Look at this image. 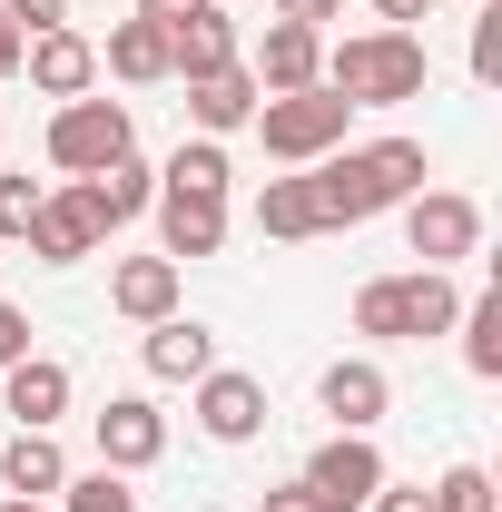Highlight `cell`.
<instances>
[{"label": "cell", "mask_w": 502, "mask_h": 512, "mask_svg": "<svg viewBox=\"0 0 502 512\" xmlns=\"http://www.w3.org/2000/svg\"><path fill=\"white\" fill-rule=\"evenodd\" d=\"M315 404L335 414V434H375V424H384V404H394V384H384V365H375V355H345V365H325Z\"/></svg>", "instance_id": "8"}, {"label": "cell", "mask_w": 502, "mask_h": 512, "mask_svg": "<svg viewBox=\"0 0 502 512\" xmlns=\"http://www.w3.org/2000/svg\"><path fill=\"white\" fill-rule=\"evenodd\" d=\"M256 69L247 60H227V69H207V79H188V119H197V138H227V128H247L256 119Z\"/></svg>", "instance_id": "14"}, {"label": "cell", "mask_w": 502, "mask_h": 512, "mask_svg": "<svg viewBox=\"0 0 502 512\" xmlns=\"http://www.w3.org/2000/svg\"><path fill=\"white\" fill-rule=\"evenodd\" d=\"M10 10V30L20 40H40V30H69V0H0Z\"/></svg>", "instance_id": "30"}, {"label": "cell", "mask_w": 502, "mask_h": 512, "mask_svg": "<svg viewBox=\"0 0 502 512\" xmlns=\"http://www.w3.org/2000/svg\"><path fill=\"white\" fill-rule=\"evenodd\" d=\"M119 158H138V128H128L119 99H60V119H50V168L99 178V168H119Z\"/></svg>", "instance_id": "5"}, {"label": "cell", "mask_w": 502, "mask_h": 512, "mask_svg": "<svg viewBox=\"0 0 502 512\" xmlns=\"http://www.w3.org/2000/svg\"><path fill=\"white\" fill-rule=\"evenodd\" d=\"M158 188H188V197H227V148L217 138H188L168 168H158Z\"/></svg>", "instance_id": "25"}, {"label": "cell", "mask_w": 502, "mask_h": 512, "mask_svg": "<svg viewBox=\"0 0 502 512\" xmlns=\"http://www.w3.org/2000/svg\"><path fill=\"white\" fill-rule=\"evenodd\" d=\"M227 247V197H188V188H158V256L188 266V256Z\"/></svg>", "instance_id": "10"}, {"label": "cell", "mask_w": 502, "mask_h": 512, "mask_svg": "<svg viewBox=\"0 0 502 512\" xmlns=\"http://www.w3.org/2000/svg\"><path fill=\"white\" fill-rule=\"evenodd\" d=\"M227 60H247V50H237V20H227L217 0L168 30V79H207V69H227Z\"/></svg>", "instance_id": "15"}, {"label": "cell", "mask_w": 502, "mask_h": 512, "mask_svg": "<svg viewBox=\"0 0 502 512\" xmlns=\"http://www.w3.org/2000/svg\"><path fill=\"white\" fill-rule=\"evenodd\" d=\"M10 375V414H20V434H50L69 414V365H50V355H20V365H0Z\"/></svg>", "instance_id": "17"}, {"label": "cell", "mask_w": 502, "mask_h": 512, "mask_svg": "<svg viewBox=\"0 0 502 512\" xmlns=\"http://www.w3.org/2000/svg\"><path fill=\"white\" fill-rule=\"evenodd\" d=\"M20 69H30V89H50V99H89V79H99V50H89L79 30H40V40L20 50Z\"/></svg>", "instance_id": "16"}, {"label": "cell", "mask_w": 502, "mask_h": 512, "mask_svg": "<svg viewBox=\"0 0 502 512\" xmlns=\"http://www.w3.org/2000/svg\"><path fill=\"white\" fill-rule=\"evenodd\" d=\"M99 237H109V227L89 217V197H79V178H69L60 197H40V217H30V256H40V266H79V256L99 247Z\"/></svg>", "instance_id": "12"}, {"label": "cell", "mask_w": 502, "mask_h": 512, "mask_svg": "<svg viewBox=\"0 0 502 512\" xmlns=\"http://www.w3.org/2000/svg\"><path fill=\"white\" fill-rule=\"evenodd\" d=\"M40 217V178H0V237H30Z\"/></svg>", "instance_id": "28"}, {"label": "cell", "mask_w": 502, "mask_h": 512, "mask_svg": "<svg viewBox=\"0 0 502 512\" xmlns=\"http://www.w3.org/2000/svg\"><path fill=\"white\" fill-rule=\"evenodd\" d=\"M197 424H207L217 444H247L256 424H266V384H256V375H227V365H207V375H197Z\"/></svg>", "instance_id": "13"}, {"label": "cell", "mask_w": 502, "mask_h": 512, "mask_svg": "<svg viewBox=\"0 0 502 512\" xmlns=\"http://www.w3.org/2000/svg\"><path fill=\"white\" fill-rule=\"evenodd\" d=\"M306 188H315V217H325V227H365V217H384V207H404V197L424 188V148H414V138L335 148V158L306 168Z\"/></svg>", "instance_id": "1"}, {"label": "cell", "mask_w": 502, "mask_h": 512, "mask_svg": "<svg viewBox=\"0 0 502 512\" xmlns=\"http://www.w3.org/2000/svg\"><path fill=\"white\" fill-rule=\"evenodd\" d=\"M335 10H345V0H276V20H306V30H325Z\"/></svg>", "instance_id": "33"}, {"label": "cell", "mask_w": 502, "mask_h": 512, "mask_svg": "<svg viewBox=\"0 0 502 512\" xmlns=\"http://www.w3.org/2000/svg\"><path fill=\"white\" fill-rule=\"evenodd\" d=\"M256 227H266V237H325L315 188H306V178H266V197H256Z\"/></svg>", "instance_id": "23"}, {"label": "cell", "mask_w": 502, "mask_h": 512, "mask_svg": "<svg viewBox=\"0 0 502 512\" xmlns=\"http://www.w3.org/2000/svg\"><path fill=\"white\" fill-rule=\"evenodd\" d=\"M109 69H119L128 89L168 79V30H158V20H119V30H109Z\"/></svg>", "instance_id": "22"}, {"label": "cell", "mask_w": 502, "mask_h": 512, "mask_svg": "<svg viewBox=\"0 0 502 512\" xmlns=\"http://www.w3.org/2000/svg\"><path fill=\"white\" fill-rule=\"evenodd\" d=\"M79 197H89V217H99V227H128V217H138V207L158 197V178H148L138 158H119V168H99V178H79Z\"/></svg>", "instance_id": "20"}, {"label": "cell", "mask_w": 502, "mask_h": 512, "mask_svg": "<svg viewBox=\"0 0 502 512\" xmlns=\"http://www.w3.org/2000/svg\"><path fill=\"white\" fill-rule=\"evenodd\" d=\"M266 512H315V503H306V483H276V493H266Z\"/></svg>", "instance_id": "36"}, {"label": "cell", "mask_w": 502, "mask_h": 512, "mask_svg": "<svg viewBox=\"0 0 502 512\" xmlns=\"http://www.w3.org/2000/svg\"><path fill=\"white\" fill-rule=\"evenodd\" d=\"M20 355H30V316L0 296V365H20Z\"/></svg>", "instance_id": "32"}, {"label": "cell", "mask_w": 502, "mask_h": 512, "mask_svg": "<svg viewBox=\"0 0 502 512\" xmlns=\"http://www.w3.org/2000/svg\"><path fill=\"white\" fill-rule=\"evenodd\" d=\"M0 483H10L20 503H40V493H60V483H69V463H60V444H50V434H10V453H0Z\"/></svg>", "instance_id": "21"}, {"label": "cell", "mask_w": 502, "mask_h": 512, "mask_svg": "<svg viewBox=\"0 0 502 512\" xmlns=\"http://www.w3.org/2000/svg\"><path fill=\"white\" fill-rule=\"evenodd\" d=\"M404 247L424 256V266L473 256V247H483V207H473V197H453V188H414V197H404Z\"/></svg>", "instance_id": "6"}, {"label": "cell", "mask_w": 502, "mask_h": 512, "mask_svg": "<svg viewBox=\"0 0 502 512\" xmlns=\"http://www.w3.org/2000/svg\"><path fill=\"white\" fill-rule=\"evenodd\" d=\"M158 453H168V414H158L148 394H119V404L99 414V463H109V473H148Z\"/></svg>", "instance_id": "11"}, {"label": "cell", "mask_w": 502, "mask_h": 512, "mask_svg": "<svg viewBox=\"0 0 502 512\" xmlns=\"http://www.w3.org/2000/svg\"><path fill=\"white\" fill-rule=\"evenodd\" d=\"M424 40L414 30H365V40H345V50H325V89L345 99V109H404V99H424Z\"/></svg>", "instance_id": "2"}, {"label": "cell", "mask_w": 502, "mask_h": 512, "mask_svg": "<svg viewBox=\"0 0 502 512\" xmlns=\"http://www.w3.org/2000/svg\"><path fill=\"white\" fill-rule=\"evenodd\" d=\"M434 512H493V473H483V463H453L434 483Z\"/></svg>", "instance_id": "27"}, {"label": "cell", "mask_w": 502, "mask_h": 512, "mask_svg": "<svg viewBox=\"0 0 502 512\" xmlns=\"http://www.w3.org/2000/svg\"><path fill=\"white\" fill-rule=\"evenodd\" d=\"M109 306L138 325H158V316H178V266L168 256H128L119 276H109Z\"/></svg>", "instance_id": "19"}, {"label": "cell", "mask_w": 502, "mask_h": 512, "mask_svg": "<svg viewBox=\"0 0 502 512\" xmlns=\"http://www.w3.org/2000/svg\"><path fill=\"white\" fill-rule=\"evenodd\" d=\"M365 512H434V493H424V483H375Z\"/></svg>", "instance_id": "31"}, {"label": "cell", "mask_w": 502, "mask_h": 512, "mask_svg": "<svg viewBox=\"0 0 502 512\" xmlns=\"http://www.w3.org/2000/svg\"><path fill=\"white\" fill-rule=\"evenodd\" d=\"M20 50H30V40H20V30H10V10H0V79L20 69Z\"/></svg>", "instance_id": "35"}, {"label": "cell", "mask_w": 502, "mask_h": 512, "mask_svg": "<svg viewBox=\"0 0 502 512\" xmlns=\"http://www.w3.org/2000/svg\"><path fill=\"white\" fill-rule=\"evenodd\" d=\"M473 79H502V0H483L473 20Z\"/></svg>", "instance_id": "29"}, {"label": "cell", "mask_w": 502, "mask_h": 512, "mask_svg": "<svg viewBox=\"0 0 502 512\" xmlns=\"http://www.w3.org/2000/svg\"><path fill=\"white\" fill-rule=\"evenodd\" d=\"M384 20H394V30H404V20H424V10H434V0H375Z\"/></svg>", "instance_id": "37"}, {"label": "cell", "mask_w": 502, "mask_h": 512, "mask_svg": "<svg viewBox=\"0 0 502 512\" xmlns=\"http://www.w3.org/2000/svg\"><path fill=\"white\" fill-rule=\"evenodd\" d=\"M453 325H463V365L493 384V375H502V286H483V296H473Z\"/></svg>", "instance_id": "24"}, {"label": "cell", "mask_w": 502, "mask_h": 512, "mask_svg": "<svg viewBox=\"0 0 502 512\" xmlns=\"http://www.w3.org/2000/svg\"><path fill=\"white\" fill-rule=\"evenodd\" d=\"M345 119H355V109H345V99L315 79V89H286V99H256V119H247V128L266 138V158L315 168V158H335V148H345Z\"/></svg>", "instance_id": "4"}, {"label": "cell", "mask_w": 502, "mask_h": 512, "mask_svg": "<svg viewBox=\"0 0 502 512\" xmlns=\"http://www.w3.org/2000/svg\"><path fill=\"white\" fill-rule=\"evenodd\" d=\"M296 483H306L315 512H365V503H375V483H384V453L365 444V434H335V444L315 453Z\"/></svg>", "instance_id": "7"}, {"label": "cell", "mask_w": 502, "mask_h": 512, "mask_svg": "<svg viewBox=\"0 0 502 512\" xmlns=\"http://www.w3.org/2000/svg\"><path fill=\"white\" fill-rule=\"evenodd\" d=\"M207 365H217V335H207L197 316H158L148 325V375L158 384H197Z\"/></svg>", "instance_id": "18"}, {"label": "cell", "mask_w": 502, "mask_h": 512, "mask_svg": "<svg viewBox=\"0 0 502 512\" xmlns=\"http://www.w3.org/2000/svg\"><path fill=\"white\" fill-rule=\"evenodd\" d=\"M256 89L266 99H286V89H315L325 79V40H315L306 20H266V40H256Z\"/></svg>", "instance_id": "9"}, {"label": "cell", "mask_w": 502, "mask_h": 512, "mask_svg": "<svg viewBox=\"0 0 502 512\" xmlns=\"http://www.w3.org/2000/svg\"><path fill=\"white\" fill-rule=\"evenodd\" d=\"M0 512H40V503H20V493H10V503H0Z\"/></svg>", "instance_id": "38"}, {"label": "cell", "mask_w": 502, "mask_h": 512, "mask_svg": "<svg viewBox=\"0 0 502 512\" xmlns=\"http://www.w3.org/2000/svg\"><path fill=\"white\" fill-rule=\"evenodd\" d=\"M188 10H207V0H138V20H158V30H178Z\"/></svg>", "instance_id": "34"}, {"label": "cell", "mask_w": 502, "mask_h": 512, "mask_svg": "<svg viewBox=\"0 0 502 512\" xmlns=\"http://www.w3.org/2000/svg\"><path fill=\"white\" fill-rule=\"evenodd\" d=\"M453 316H463V296H453V276H443V266H414V276H375V286L355 296V335H384V345L443 335Z\"/></svg>", "instance_id": "3"}, {"label": "cell", "mask_w": 502, "mask_h": 512, "mask_svg": "<svg viewBox=\"0 0 502 512\" xmlns=\"http://www.w3.org/2000/svg\"><path fill=\"white\" fill-rule=\"evenodd\" d=\"M69 503L60 512H138V493H128V473H109V463H99V473H79V483H60Z\"/></svg>", "instance_id": "26"}]
</instances>
